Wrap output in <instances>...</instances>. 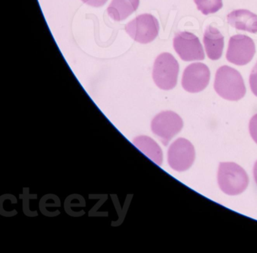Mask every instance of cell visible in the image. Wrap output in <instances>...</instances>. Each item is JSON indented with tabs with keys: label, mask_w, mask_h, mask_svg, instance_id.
Returning <instances> with one entry per match:
<instances>
[{
	"label": "cell",
	"mask_w": 257,
	"mask_h": 253,
	"mask_svg": "<svg viewBox=\"0 0 257 253\" xmlns=\"http://www.w3.org/2000/svg\"><path fill=\"white\" fill-rule=\"evenodd\" d=\"M204 48L207 57L212 60H217L222 57L224 48V36L215 28L208 26L204 31Z\"/></svg>",
	"instance_id": "obj_10"
},
{
	"label": "cell",
	"mask_w": 257,
	"mask_h": 253,
	"mask_svg": "<svg viewBox=\"0 0 257 253\" xmlns=\"http://www.w3.org/2000/svg\"><path fill=\"white\" fill-rule=\"evenodd\" d=\"M174 48L184 61L203 60L205 58L199 39L189 32H179L174 38Z\"/></svg>",
	"instance_id": "obj_8"
},
{
	"label": "cell",
	"mask_w": 257,
	"mask_h": 253,
	"mask_svg": "<svg viewBox=\"0 0 257 253\" xmlns=\"http://www.w3.org/2000/svg\"><path fill=\"white\" fill-rule=\"evenodd\" d=\"M249 131L251 137L257 144V114H254L249 120Z\"/></svg>",
	"instance_id": "obj_16"
},
{
	"label": "cell",
	"mask_w": 257,
	"mask_h": 253,
	"mask_svg": "<svg viewBox=\"0 0 257 253\" xmlns=\"http://www.w3.org/2000/svg\"><path fill=\"white\" fill-rule=\"evenodd\" d=\"M132 143L155 164L162 165L163 161L162 149L153 139L147 136H139L135 137Z\"/></svg>",
	"instance_id": "obj_12"
},
{
	"label": "cell",
	"mask_w": 257,
	"mask_h": 253,
	"mask_svg": "<svg viewBox=\"0 0 257 253\" xmlns=\"http://www.w3.org/2000/svg\"><path fill=\"white\" fill-rule=\"evenodd\" d=\"M255 53V44L251 38L245 35H235L230 38L226 52V59L230 63L244 66L252 60Z\"/></svg>",
	"instance_id": "obj_7"
},
{
	"label": "cell",
	"mask_w": 257,
	"mask_h": 253,
	"mask_svg": "<svg viewBox=\"0 0 257 253\" xmlns=\"http://www.w3.org/2000/svg\"><path fill=\"white\" fill-rule=\"evenodd\" d=\"M195 158V148L186 139H177L168 149V164L176 171L183 172L190 168Z\"/></svg>",
	"instance_id": "obj_6"
},
{
	"label": "cell",
	"mask_w": 257,
	"mask_h": 253,
	"mask_svg": "<svg viewBox=\"0 0 257 253\" xmlns=\"http://www.w3.org/2000/svg\"><path fill=\"white\" fill-rule=\"evenodd\" d=\"M178 62L170 53L158 56L153 66V78L156 85L162 90H169L177 85L178 78Z\"/></svg>",
	"instance_id": "obj_3"
},
{
	"label": "cell",
	"mask_w": 257,
	"mask_h": 253,
	"mask_svg": "<svg viewBox=\"0 0 257 253\" xmlns=\"http://www.w3.org/2000/svg\"><path fill=\"white\" fill-rule=\"evenodd\" d=\"M253 176L254 179H255V183L257 184V161L255 163V164H254Z\"/></svg>",
	"instance_id": "obj_18"
},
{
	"label": "cell",
	"mask_w": 257,
	"mask_h": 253,
	"mask_svg": "<svg viewBox=\"0 0 257 253\" xmlns=\"http://www.w3.org/2000/svg\"><path fill=\"white\" fill-rule=\"evenodd\" d=\"M214 89L218 95L227 100H239L246 93L244 81L240 72L228 66H221L216 71Z\"/></svg>",
	"instance_id": "obj_1"
},
{
	"label": "cell",
	"mask_w": 257,
	"mask_h": 253,
	"mask_svg": "<svg viewBox=\"0 0 257 253\" xmlns=\"http://www.w3.org/2000/svg\"><path fill=\"white\" fill-rule=\"evenodd\" d=\"M210 72L202 63H191L185 69L182 77V86L189 93L202 91L208 85Z\"/></svg>",
	"instance_id": "obj_9"
},
{
	"label": "cell",
	"mask_w": 257,
	"mask_h": 253,
	"mask_svg": "<svg viewBox=\"0 0 257 253\" xmlns=\"http://www.w3.org/2000/svg\"><path fill=\"white\" fill-rule=\"evenodd\" d=\"M228 24L239 30L257 33V15L246 9L234 10L227 16Z\"/></svg>",
	"instance_id": "obj_11"
},
{
	"label": "cell",
	"mask_w": 257,
	"mask_h": 253,
	"mask_svg": "<svg viewBox=\"0 0 257 253\" xmlns=\"http://www.w3.org/2000/svg\"><path fill=\"white\" fill-rule=\"evenodd\" d=\"M84 3L93 7H100L105 5L107 0H82Z\"/></svg>",
	"instance_id": "obj_17"
},
{
	"label": "cell",
	"mask_w": 257,
	"mask_h": 253,
	"mask_svg": "<svg viewBox=\"0 0 257 253\" xmlns=\"http://www.w3.org/2000/svg\"><path fill=\"white\" fill-rule=\"evenodd\" d=\"M219 188L228 195H237L246 190L249 178L245 170L235 163H220L218 169Z\"/></svg>",
	"instance_id": "obj_2"
},
{
	"label": "cell",
	"mask_w": 257,
	"mask_h": 253,
	"mask_svg": "<svg viewBox=\"0 0 257 253\" xmlns=\"http://www.w3.org/2000/svg\"><path fill=\"white\" fill-rule=\"evenodd\" d=\"M198 10L204 15L216 13L222 9V0H194Z\"/></svg>",
	"instance_id": "obj_14"
},
{
	"label": "cell",
	"mask_w": 257,
	"mask_h": 253,
	"mask_svg": "<svg viewBox=\"0 0 257 253\" xmlns=\"http://www.w3.org/2000/svg\"><path fill=\"white\" fill-rule=\"evenodd\" d=\"M183 126L181 117L172 111H164L155 116L151 122V130L167 146L171 139L177 135Z\"/></svg>",
	"instance_id": "obj_5"
},
{
	"label": "cell",
	"mask_w": 257,
	"mask_h": 253,
	"mask_svg": "<svg viewBox=\"0 0 257 253\" xmlns=\"http://www.w3.org/2000/svg\"><path fill=\"white\" fill-rule=\"evenodd\" d=\"M125 31L136 42L150 43L159 34V21L150 14H143L125 26Z\"/></svg>",
	"instance_id": "obj_4"
},
{
	"label": "cell",
	"mask_w": 257,
	"mask_h": 253,
	"mask_svg": "<svg viewBox=\"0 0 257 253\" xmlns=\"http://www.w3.org/2000/svg\"><path fill=\"white\" fill-rule=\"evenodd\" d=\"M249 81L252 93L257 96V62L251 71Z\"/></svg>",
	"instance_id": "obj_15"
},
{
	"label": "cell",
	"mask_w": 257,
	"mask_h": 253,
	"mask_svg": "<svg viewBox=\"0 0 257 253\" xmlns=\"http://www.w3.org/2000/svg\"><path fill=\"white\" fill-rule=\"evenodd\" d=\"M140 0H112L107 9V13L115 21H121L136 12Z\"/></svg>",
	"instance_id": "obj_13"
}]
</instances>
